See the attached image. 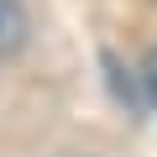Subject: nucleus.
I'll list each match as a JSON object with an SVG mask.
<instances>
[{
	"instance_id": "2",
	"label": "nucleus",
	"mask_w": 157,
	"mask_h": 157,
	"mask_svg": "<svg viewBox=\"0 0 157 157\" xmlns=\"http://www.w3.org/2000/svg\"><path fill=\"white\" fill-rule=\"evenodd\" d=\"M141 94H147V105L157 110V47L141 58Z\"/></svg>"
},
{
	"instance_id": "1",
	"label": "nucleus",
	"mask_w": 157,
	"mask_h": 157,
	"mask_svg": "<svg viewBox=\"0 0 157 157\" xmlns=\"http://www.w3.org/2000/svg\"><path fill=\"white\" fill-rule=\"evenodd\" d=\"M26 42V11L21 0H0V58H16Z\"/></svg>"
}]
</instances>
